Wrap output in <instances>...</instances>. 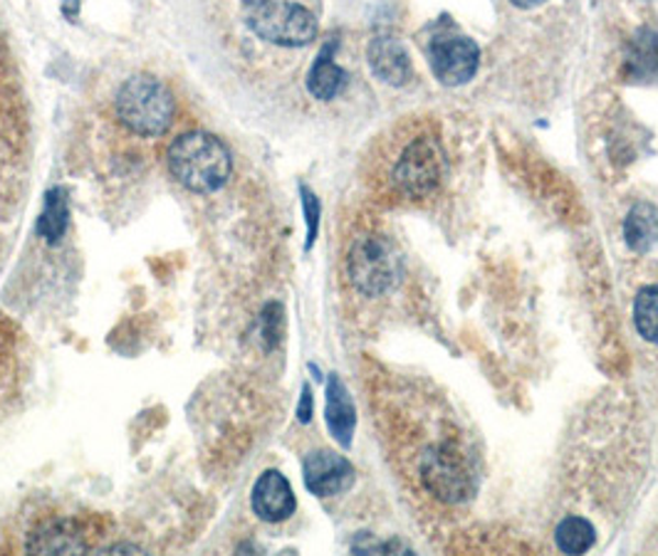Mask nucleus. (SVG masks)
I'll return each instance as SVG.
<instances>
[{
  "instance_id": "nucleus-1",
  "label": "nucleus",
  "mask_w": 658,
  "mask_h": 556,
  "mask_svg": "<svg viewBox=\"0 0 658 556\" xmlns=\"http://www.w3.org/2000/svg\"><path fill=\"white\" fill-rule=\"evenodd\" d=\"M171 176L193 193H213L225 186L233 171L228 146L205 132L181 134L166 154Z\"/></svg>"
},
{
  "instance_id": "nucleus-2",
  "label": "nucleus",
  "mask_w": 658,
  "mask_h": 556,
  "mask_svg": "<svg viewBox=\"0 0 658 556\" xmlns=\"http://www.w3.org/2000/svg\"><path fill=\"white\" fill-rule=\"evenodd\" d=\"M114 112L132 134L154 138L171 129L176 99L161 79L152 75H134L116 92Z\"/></svg>"
},
{
  "instance_id": "nucleus-3",
  "label": "nucleus",
  "mask_w": 658,
  "mask_h": 556,
  "mask_svg": "<svg viewBox=\"0 0 658 556\" xmlns=\"http://www.w3.org/2000/svg\"><path fill=\"white\" fill-rule=\"evenodd\" d=\"M245 23L265 43L280 47H304L317 37V20L290 0H248Z\"/></svg>"
},
{
  "instance_id": "nucleus-4",
  "label": "nucleus",
  "mask_w": 658,
  "mask_h": 556,
  "mask_svg": "<svg viewBox=\"0 0 658 556\" xmlns=\"http://www.w3.org/2000/svg\"><path fill=\"white\" fill-rule=\"evenodd\" d=\"M352 285L365 294H379L397 280V255L387 241L377 235L359 237L347 257Z\"/></svg>"
},
{
  "instance_id": "nucleus-5",
  "label": "nucleus",
  "mask_w": 658,
  "mask_h": 556,
  "mask_svg": "<svg viewBox=\"0 0 658 556\" xmlns=\"http://www.w3.org/2000/svg\"><path fill=\"white\" fill-rule=\"evenodd\" d=\"M444 171V152L436 138H414L394 166V184L409 198H424L440 184Z\"/></svg>"
},
{
  "instance_id": "nucleus-6",
  "label": "nucleus",
  "mask_w": 658,
  "mask_h": 556,
  "mask_svg": "<svg viewBox=\"0 0 658 556\" xmlns=\"http://www.w3.org/2000/svg\"><path fill=\"white\" fill-rule=\"evenodd\" d=\"M428 63L438 82L466 85L478 73L480 47L466 35H438L428 47Z\"/></svg>"
},
{
  "instance_id": "nucleus-7",
  "label": "nucleus",
  "mask_w": 658,
  "mask_h": 556,
  "mask_svg": "<svg viewBox=\"0 0 658 556\" xmlns=\"http://www.w3.org/2000/svg\"><path fill=\"white\" fill-rule=\"evenodd\" d=\"M304 485L312 494L320 498H332V494H342L352 488L355 482V468H352L347 458L332 453V451H314L304 458Z\"/></svg>"
},
{
  "instance_id": "nucleus-8",
  "label": "nucleus",
  "mask_w": 658,
  "mask_h": 556,
  "mask_svg": "<svg viewBox=\"0 0 658 556\" xmlns=\"http://www.w3.org/2000/svg\"><path fill=\"white\" fill-rule=\"evenodd\" d=\"M250 504L263 522H285L294 514L298 500H294V492L282 472L265 470L255 482Z\"/></svg>"
},
{
  "instance_id": "nucleus-9",
  "label": "nucleus",
  "mask_w": 658,
  "mask_h": 556,
  "mask_svg": "<svg viewBox=\"0 0 658 556\" xmlns=\"http://www.w3.org/2000/svg\"><path fill=\"white\" fill-rule=\"evenodd\" d=\"M369 67L379 79H384L387 85H406L411 77V57L404 43L397 37L379 35L369 43L367 49Z\"/></svg>"
},
{
  "instance_id": "nucleus-10",
  "label": "nucleus",
  "mask_w": 658,
  "mask_h": 556,
  "mask_svg": "<svg viewBox=\"0 0 658 556\" xmlns=\"http://www.w3.org/2000/svg\"><path fill=\"white\" fill-rule=\"evenodd\" d=\"M324 419H327V429L339 445L349 448L352 435H355L357 425V411L352 403V396L347 386L342 383L339 376L332 374L327 381V409H324Z\"/></svg>"
},
{
  "instance_id": "nucleus-11",
  "label": "nucleus",
  "mask_w": 658,
  "mask_h": 556,
  "mask_svg": "<svg viewBox=\"0 0 658 556\" xmlns=\"http://www.w3.org/2000/svg\"><path fill=\"white\" fill-rule=\"evenodd\" d=\"M335 43L324 45L308 75L310 94L314 99H322V102L335 99L347 85V73L335 63Z\"/></svg>"
},
{
  "instance_id": "nucleus-12",
  "label": "nucleus",
  "mask_w": 658,
  "mask_h": 556,
  "mask_svg": "<svg viewBox=\"0 0 658 556\" xmlns=\"http://www.w3.org/2000/svg\"><path fill=\"white\" fill-rule=\"evenodd\" d=\"M624 241L634 253H648L658 241V208L651 203H636L624 221Z\"/></svg>"
},
{
  "instance_id": "nucleus-13",
  "label": "nucleus",
  "mask_w": 658,
  "mask_h": 556,
  "mask_svg": "<svg viewBox=\"0 0 658 556\" xmlns=\"http://www.w3.org/2000/svg\"><path fill=\"white\" fill-rule=\"evenodd\" d=\"M70 225V201H67L65 188H53L45 196L43 213L37 218V235L47 243H57Z\"/></svg>"
},
{
  "instance_id": "nucleus-14",
  "label": "nucleus",
  "mask_w": 658,
  "mask_h": 556,
  "mask_svg": "<svg viewBox=\"0 0 658 556\" xmlns=\"http://www.w3.org/2000/svg\"><path fill=\"white\" fill-rule=\"evenodd\" d=\"M27 552L41 554H77L87 552V544L80 534L70 530V522H55L43 532L33 534V540L27 542Z\"/></svg>"
},
{
  "instance_id": "nucleus-15",
  "label": "nucleus",
  "mask_w": 658,
  "mask_h": 556,
  "mask_svg": "<svg viewBox=\"0 0 658 556\" xmlns=\"http://www.w3.org/2000/svg\"><path fill=\"white\" fill-rule=\"evenodd\" d=\"M555 540H557L559 552L584 554L587 549H592V544L596 540V532L584 518H567V520L559 522V527L555 532Z\"/></svg>"
},
{
  "instance_id": "nucleus-16",
  "label": "nucleus",
  "mask_w": 658,
  "mask_h": 556,
  "mask_svg": "<svg viewBox=\"0 0 658 556\" xmlns=\"http://www.w3.org/2000/svg\"><path fill=\"white\" fill-rule=\"evenodd\" d=\"M634 322L646 342L658 344V285H648L644 290H638Z\"/></svg>"
},
{
  "instance_id": "nucleus-17",
  "label": "nucleus",
  "mask_w": 658,
  "mask_h": 556,
  "mask_svg": "<svg viewBox=\"0 0 658 556\" xmlns=\"http://www.w3.org/2000/svg\"><path fill=\"white\" fill-rule=\"evenodd\" d=\"M628 65L638 73H658V35L644 30L642 35L634 40V49L628 55Z\"/></svg>"
},
{
  "instance_id": "nucleus-18",
  "label": "nucleus",
  "mask_w": 658,
  "mask_h": 556,
  "mask_svg": "<svg viewBox=\"0 0 658 556\" xmlns=\"http://www.w3.org/2000/svg\"><path fill=\"white\" fill-rule=\"evenodd\" d=\"M302 193V211H304V221H308V247L317 241V231H320V201L308 186L300 188Z\"/></svg>"
},
{
  "instance_id": "nucleus-19",
  "label": "nucleus",
  "mask_w": 658,
  "mask_h": 556,
  "mask_svg": "<svg viewBox=\"0 0 658 556\" xmlns=\"http://www.w3.org/2000/svg\"><path fill=\"white\" fill-rule=\"evenodd\" d=\"M298 415L302 423H308L312 419V396H310V386H304L302 389V399H300V409Z\"/></svg>"
},
{
  "instance_id": "nucleus-20",
  "label": "nucleus",
  "mask_w": 658,
  "mask_h": 556,
  "mask_svg": "<svg viewBox=\"0 0 658 556\" xmlns=\"http://www.w3.org/2000/svg\"><path fill=\"white\" fill-rule=\"evenodd\" d=\"M63 13L67 18H75L80 13V0H63Z\"/></svg>"
},
{
  "instance_id": "nucleus-21",
  "label": "nucleus",
  "mask_w": 658,
  "mask_h": 556,
  "mask_svg": "<svg viewBox=\"0 0 658 556\" xmlns=\"http://www.w3.org/2000/svg\"><path fill=\"white\" fill-rule=\"evenodd\" d=\"M539 3H545V0H513V5L517 8H537Z\"/></svg>"
}]
</instances>
